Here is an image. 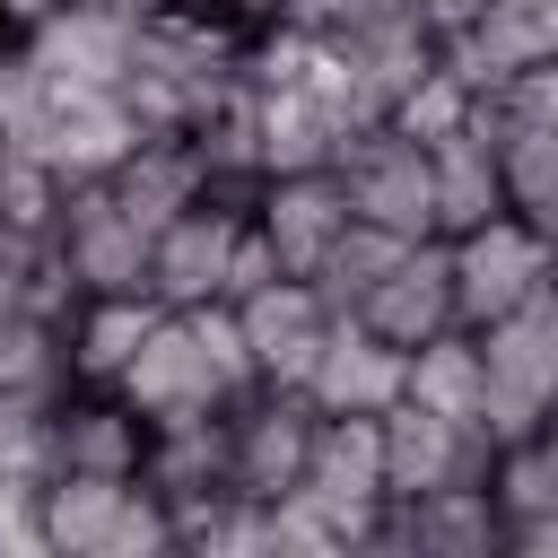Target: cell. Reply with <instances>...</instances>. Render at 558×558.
<instances>
[{"label":"cell","mask_w":558,"mask_h":558,"mask_svg":"<svg viewBox=\"0 0 558 558\" xmlns=\"http://www.w3.org/2000/svg\"><path fill=\"white\" fill-rule=\"evenodd\" d=\"M157 296H78L70 305V323H61V349H70V384H113L131 357H140V340L157 331Z\"/></svg>","instance_id":"23"},{"label":"cell","mask_w":558,"mask_h":558,"mask_svg":"<svg viewBox=\"0 0 558 558\" xmlns=\"http://www.w3.org/2000/svg\"><path fill=\"white\" fill-rule=\"evenodd\" d=\"M418 9H436V17H445V26H462V17H471V9H480V0H418Z\"/></svg>","instance_id":"34"},{"label":"cell","mask_w":558,"mask_h":558,"mask_svg":"<svg viewBox=\"0 0 558 558\" xmlns=\"http://www.w3.org/2000/svg\"><path fill=\"white\" fill-rule=\"evenodd\" d=\"M357 323H366L375 340H392V349H418V340L453 331L462 305H453V253H445V235L410 244V253L375 279V296L357 305Z\"/></svg>","instance_id":"16"},{"label":"cell","mask_w":558,"mask_h":558,"mask_svg":"<svg viewBox=\"0 0 558 558\" xmlns=\"http://www.w3.org/2000/svg\"><path fill=\"white\" fill-rule=\"evenodd\" d=\"M497 462V436L471 427V418H445L427 401H392L384 410V488L392 497H427V488H453V480H488Z\"/></svg>","instance_id":"7"},{"label":"cell","mask_w":558,"mask_h":558,"mask_svg":"<svg viewBox=\"0 0 558 558\" xmlns=\"http://www.w3.org/2000/svg\"><path fill=\"white\" fill-rule=\"evenodd\" d=\"M52 253H61V270H70V288H78V296H148V227L113 201V183H105V174L70 183Z\"/></svg>","instance_id":"3"},{"label":"cell","mask_w":558,"mask_h":558,"mask_svg":"<svg viewBox=\"0 0 558 558\" xmlns=\"http://www.w3.org/2000/svg\"><path fill=\"white\" fill-rule=\"evenodd\" d=\"M270 279H288L279 270V253H270V235L244 218V235H235V262H227V305H244L253 288H270Z\"/></svg>","instance_id":"30"},{"label":"cell","mask_w":558,"mask_h":558,"mask_svg":"<svg viewBox=\"0 0 558 558\" xmlns=\"http://www.w3.org/2000/svg\"><path fill=\"white\" fill-rule=\"evenodd\" d=\"M349 183H340V166H314V174H262V192H253V227L270 235V253H279V270L288 279H314L323 270V253L349 235Z\"/></svg>","instance_id":"9"},{"label":"cell","mask_w":558,"mask_h":558,"mask_svg":"<svg viewBox=\"0 0 558 558\" xmlns=\"http://www.w3.org/2000/svg\"><path fill=\"white\" fill-rule=\"evenodd\" d=\"M253 122H262V174H314V166H340L349 148V131L314 87H253Z\"/></svg>","instance_id":"21"},{"label":"cell","mask_w":558,"mask_h":558,"mask_svg":"<svg viewBox=\"0 0 558 558\" xmlns=\"http://www.w3.org/2000/svg\"><path fill=\"white\" fill-rule=\"evenodd\" d=\"M480 357H488V392H480V427L497 445L532 436L558 410V279H541L514 314L480 323Z\"/></svg>","instance_id":"1"},{"label":"cell","mask_w":558,"mask_h":558,"mask_svg":"<svg viewBox=\"0 0 558 558\" xmlns=\"http://www.w3.org/2000/svg\"><path fill=\"white\" fill-rule=\"evenodd\" d=\"M131 488L140 480H122V471H52L44 480V549L52 558H105Z\"/></svg>","instance_id":"20"},{"label":"cell","mask_w":558,"mask_h":558,"mask_svg":"<svg viewBox=\"0 0 558 558\" xmlns=\"http://www.w3.org/2000/svg\"><path fill=\"white\" fill-rule=\"evenodd\" d=\"M497 9H514V17H541V26L558 35V0H497Z\"/></svg>","instance_id":"32"},{"label":"cell","mask_w":558,"mask_h":558,"mask_svg":"<svg viewBox=\"0 0 558 558\" xmlns=\"http://www.w3.org/2000/svg\"><path fill=\"white\" fill-rule=\"evenodd\" d=\"M61 201H70V183L44 157H9V174H0V235L9 244H52L61 235Z\"/></svg>","instance_id":"27"},{"label":"cell","mask_w":558,"mask_h":558,"mask_svg":"<svg viewBox=\"0 0 558 558\" xmlns=\"http://www.w3.org/2000/svg\"><path fill=\"white\" fill-rule=\"evenodd\" d=\"M140 140L148 131H140V113H131L122 87H61L52 78V96H44L35 131L17 140V157H44L61 183H87V174H113Z\"/></svg>","instance_id":"5"},{"label":"cell","mask_w":558,"mask_h":558,"mask_svg":"<svg viewBox=\"0 0 558 558\" xmlns=\"http://www.w3.org/2000/svg\"><path fill=\"white\" fill-rule=\"evenodd\" d=\"M340 52L357 61V78L375 87V105L392 113V105H401V96H410L445 52H453V26H445L436 9H418V0H401V9H384L375 26H357Z\"/></svg>","instance_id":"17"},{"label":"cell","mask_w":558,"mask_h":558,"mask_svg":"<svg viewBox=\"0 0 558 558\" xmlns=\"http://www.w3.org/2000/svg\"><path fill=\"white\" fill-rule=\"evenodd\" d=\"M279 9H305V0H279Z\"/></svg>","instance_id":"35"},{"label":"cell","mask_w":558,"mask_h":558,"mask_svg":"<svg viewBox=\"0 0 558 558\" xmlns=\"http://www.w3.org/2000/svg\"><path fill=\"white\" fill-rule=\"evenodd\" d=\"M26 52L61 87H122L131 78V52H140V17L131 9H105V0H61L26 35Z\"/></svg>","instance_id":"13"},{"label":"cell","mask_w":558,"mask_h":558,"mask_svg":"<svg viewBox=\"0 0 558 558\" xmlns=\"http://www.w3.org/2000/svg\"><path fill=\"white\" fill-rule=\"evenodd\" d=\"M140 480L174 506V497H209V488H235V427L227 410H201V418H166L148 427V462Z\"/></svg>","instance_id":"18"},{"label":"cell","mask_w":558,"mask_h":558,"mask_svg":"<svg viewBox=\"0 0 558 558\" xmlns=\"http://www.w3.org/2000/svg\"><path fill=\"white\" fill-rule=\"evenodd\" d=\"M105 183H113V201H122V209H131V218L157 235L166 218H183V209L209 192V166H201V148H192V140L148 131V140H140V148H131V157H122Z\"/></svg>","instance_id":"19"},{"label":"cell","mask_w":558,"mask_h":558,"mask_svg":"<svg viewBox=\"0 0 558 558\" xmlns=\"http://www.w3.org/2000/svg\"><path fill=\"white\" fill-rule=\"evenodd\" d=\"M471 105H480V78H471V70H462V61L445 52V61H436V70H427V78H418V87H410V96H401V105H392L384 122L436 148L445 131H462V122H471Z\"/></svg>","instance_id":"26"},{"label":"cell","mask_w":558,"mask_h":558,"mask_svg":"<svg viewBox=\"0 0 558 558\" xmlns=\"http://www.w3.org/2000/svg\"><path fill=\"white\" fill-rule=\"evenodd\" d=\"M44 445H52V471H122V480H140L148 418L113 384H61L52 418H44Z\"/></svg>","instance_id":"11"},{"label":"cell","mask_w":558,"mask_h":558,"mask_svg":"<svg viewBox=\"0 0 558 558\" xmlns=\"http://www.w3.org/2000/svg\"><path fill=\"white\" fill-rule=\"evenodd\" d=\"M445 253H453V305H462L471 331L497 323V314H514V305L549 279V262H558V244H549L523 209H497L488 227L445 235Z\"/></svg>","instance_id":"4"},{"label":"cell","mask_w":558,"mask_h":558,"mask_svg":"<svg viewBox=\"0 0 558 558\" xmlns=\"http://www.w3.org/2000/svg\"><path fill=\"white\" fill-rule=\"evenodd\" d=\"M52 9H61V0H0V26H9L17 44H26V35H35L44 17H52Z\"/></svg>","instance_id":"31"},{"label":"cell","mask_w":558,"mask_h":558,"mask_svg":"<svg viewBox=\"0 0 558 558\" xmlns=\"http://www.w3.org/2000/svg\"><path fill=\"white\" fill-rule=\"evenodd\" d=\"M227 427H235V488L244 497L270 506V497H296L305 488V462H314V436H323V410L305 392L262 384V392H244L227 410Z\"/></svg>","instance_id":"8"},{"label":"cell","mask_w":558,"mask_h":558,"mask_svg":"<svg viewBox=\"0 0 558 558\" xmlns=\"http://www.w3.org/2000/svg\"><path fill=\"white\" fill-rule=\"evenodd\" d=\"M192 340H201L209 375L227 384V401L262 392V357H253V340H244V314H235L227 296H218V305H192Z\"/></svg>","instance_id":"29"},{"label":"cell","mask_w":558,"mask_h":558,"mask_svg":"<svg viewBox=\"0 0 558 558\" xmlns=\"http://www.w3.org/2000/svg\"><path fill=\"white\" fill-rule=\"evenodd\" d=\"M497 209H514V201H506V148H497L480 122L445 131V140H436V235L488 227Z\"/></svg>","instance_id":"22"},{"label":"cell","mask_w":558,"mask_h":558,"mask_svg":"<svg viewBox=\"0 0 558 558\" xmlns=\"http://www.w3.org/2000/svg\"><path fill=\"white\" fill-rule=\"evenodd\" d=\"M244 218H253V209H235V201H218V192H201L183 218H166V227L148 235V296H157L166 314L218 305V296H227V262H235Z\"/></svg>","instance_id":"6"},{"label":"cell","mask_w":558,"mask_h":558,"mask_svg":"<svg viewBox=\"0 0 558 558\" xmlns=\"http://www.w3.org/2000/svg\"><path fill=\"white\" fill-rule=\"evenodd\" d=\"M401 392H410V349H392L357 314H340L331 340H323V357H314V375H305V401L323 418H384Z\"/></svg>","instance_id":"12"},{"label":"cell","mask_w":558,"mask_h":558,"mask_svg":"<svg viewBox=\"0 0 558 558\" xmlns=\"http://www.w3.org/2000/svg\"><path fill=\"white\" fill-rule=\"evenodd\" d=\"M488 497H497L506 532H514V523H549V514H558V471H549V453H541L532 436L497 445V462H488Z\"/></svg>","instance_id":"28"},{"label":"cell","mask_w":558,"mask_h":558,"mask_svg":"<svg viewBox=\"0 0 558 558\" xmlns=\"http://www.w3.org/2000/svg\"><path fill=\"white\" fill-rule=\"evenodd\" d=\"M410 253V235H392V227H366V218H349V235L323 253V270H314V288H323V305L331 314H357L366 296H375V279L392 270Z\"/></svg>","instance_id":"25"},{"label":"cell","mask_w":558,"mask_h":558,"mask_svg":"<svg viewBox=\"0 0 558 558\" xmlns=\"http://www.w3.org/2000/svg\"><path fill=\"white\" fill-rule=\"evenodd\" d=\"M532 445H541V453H549V471H558V410H549V418L532 427Z\"/></svg>","instance_id":"33"},{"label":"cell","mask_w":558,"mask_h":558,"mask_svg":"<svg viewBox=\"0 0 558 558\" xmlns=\"http://www.w3.org/2000/svg\"><path fill=\"white\" fill-rule=\"evenodd\" d=\"M340 183H349V209H357L366 227H392V235H410V244L436 235V148H427V140L375 122V131H357V140L340 148Z\"/></svg>","instance_id":"2"},{"label":"cell","mask_w":558,"mask_h":558,"mask_svg":"<svg viewBox=\"0 0 558 558\" xmlns=\"http://www.w3.org/2000/svg\"><path fill=\"white\" fill-rule=\"evenodd\" d=\"M113 392H122L148 427H166V418H201V410H235L227 384L209 375L201 340H192V314H157V331L140 340V357L113 375Z\"/></svg>","instance_id":"10"},{"label":"cell","mask_w":558,"mask_h":558,"mask_svg":"<svg viewBox=\"0 0 558 558\" xmlns=\"http://www.w3.org/2000/svg\"><path fill=\"white\" fill-rule=\"evenodd\" d=\"M244 340H253V357H262V384H279V392H305V375H314V357H323V340H331V305H323V288L314 279H270V288H253L244 305Z\"/></svg>","instance_id":"14"},{"label":"cell","mask_w":558,"mask_h":558,"mask_svg":"<svg viewBox=\"0 0 558 558\" xmlns=\"http://www.w3.org/2000/svg\"><path fill=\"white\" fill-rule=\"evenodd\" d=\"M384 549H418V558H497V549H506V514H497L488 480H453V488H427V497H392Z\"/></svg>","instance_id":"15"},{"label":"cell","mask_w":558,"mask_h":558,"mask_svg":"<svg viewBox=\"0 0 558 558\" xmlns=\"http://www.w3.org/2000/svg\"><path fill=\"white\" fill-rule=\"evenodd\" d=\"M480 392H488V357H480V331L471 323H453V331H436V340L410 349V401L480 427Z\"/></svg>","instance_id":"24"}]
</instances>
